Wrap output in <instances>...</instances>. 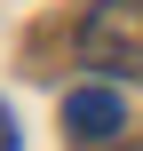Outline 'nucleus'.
Segmentation results:
<instances>
[{
  "label": "nucleus",
  "mask_w": 143,
  "mask_h": 151,
  "mask_svg": "<svg viewBox=\"0 0 143 151\" xmlns=\"http://www.w3.org/2000/svg\"><path fill=\"white\" fill-rule=\"evenodd\" d=\"M80 56L88 64H127V56H143V0H96L80 16Z\"/></svg>",
  "instance_id": "f257e3e1"
},
{
  "label": "nucleus",
  "mask_w": 143,
  "mask_h": 151,
  "mask_svg": "<svg viewBox=\"0 0 143 151\" xmlns=\"http://www.w3.org/2000/svg\"><path fill=\"white\" fill-rule=\"evenodd\" d=\"M64 127H72L80 143H111V135L127 127V96H119V88H103V80H88V88H72V96H64Z\"/></svg>",
  "instance_id": "f03ea898"
},
{
  "label": "nucleus",
  "mask_w": 143,
  "mask_h": 151,
  "mask_svg": "<svg viewBox=\"0 0 143 151\" xmlns=\"http://www.w3.org/2000/svg\"><path fill=\"white\" fill-rule=\"evenodd\" d=\"M0 151H16V119H8V111H0Z\"/></svg>",
  "instance_id": "7ed1b4c3"
}]
</instances>
